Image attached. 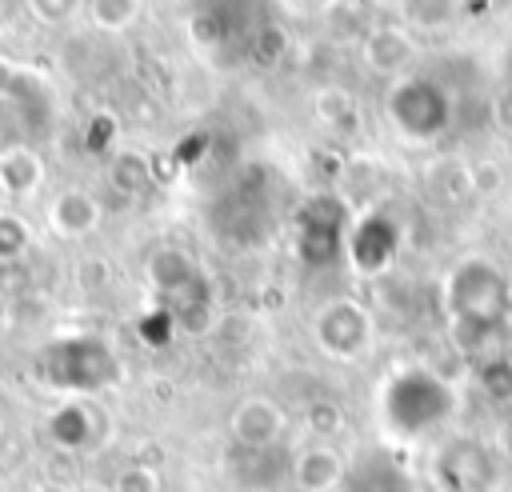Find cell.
<instances>
[{
    "instance_id": "1",
    "label": "cell",
    "mask_w": 512,
    "mask_h": 492,
    "mask_svg": "<svg viewBox=\"0 0 512 492\" xmlns=\"http://www.w3.org/2000/svg\"><path fill=\"white\" fill-rule=\"evenodd\" d=\"M36 368H40L44 384H52L60 392H76V396L104 392L120 380V360H116L112 344L100 336H88V332L60 336V340L44 344Z\"/></svg>"
},
{
    "instance_id": "2",
    "label": "cell",
    "mask_w": 512,
    "mask_h": 492,
    "mask_svg": "<svg viewBox=\"0 0 512 492\" xmlns=\"http://www.w3.org/2000/svg\"><path fill=\"white\" fill-rule=\"evenodd\" d=\"M148 280H152V292H156V308H164L176 320V328H188V332L208 328L212 288H208V276L200 272V264L188 252H180V248L152 252Z\"/></svg>"
},
{
    "instance_id": "3",
    "label": "cell",
    "mask_w": 512,
    "mask_h": 492,
    "mask_svg": "<svg viewBox=\"0 0 512 492\" xmlns=\"http://www.w3.org/2000/svg\"><path fill=\"white\" fill-rule=\"evenodd\" d=\"M448 408H452V392L424 368L396 372L380 396V412L392 424V432H400V436L428 432L432 424H440L448 416Z\"/></svg>"
},
{
    "instance_id": "4",
    "label": "cell",
    "mask_w": 512,
    "mask_h": 492,
    "mask_svg": "<svg viewBox=\"0 0 512 492\" xmlns=\"http://www.w3.org/2000/svg\"><path fill=\"white\" fill-rule=\"evenodd\" d=\"M188 32L200 48H248L260 32V0H196L188 16Z\"/></svg>"
},
{
    "instance_id": "5",
    "label": "cell",
    "mask_w": 512,
    "mask_h": 492,
    "mask_svg": "<svg viewBox=\"0 0 512 492\" xmlns=\"http://www.w3.org/2000/svg\"><path fill=\"white\" fill-rule=\"evenodd\" d=\"M344 248V204L332 196H312L296 212V252L304 264L324 268Z\"/></svg>"
},
{
    "instance_id": "6",
    "label": "cell",
    "mask_w": 512,
    "mask_h": 492,
    "mask_svg": "<svg viewBox=\"0 0 512 492\" xmlns=\"http://www.w3.org/2000/svg\"><path fill=\"white\" fill-rule=\"evenodd\" d=\"M388 112L400 132L428 140L448 124V96L432 80H404L388 96Z\"/></svg>"
},
{
    "instance_id": "7",
    "label": "cell",
    "mask_w": 512,
    "mask_h": 492,
    "mask_svg": "<svg viewBox=\"0 0 512 492\" xmlns=\"http://www.w3.org/2000/svg\"><path fill=\"white\" fill-rule=\"evenodd\" d=\"M372 336L368 312L352 300H332L316 316V340L328 356H356Z\"/></svg>"
},
{
    "instance_id": "8",
    "label": "cell",
    "mask_w": 512,
    "mask_h": 492,
    "mask_svg": "<svg viewBox=\"0 0 512 492\" xmlns=\"http://www.w3.org/2000/svg\"><path fill=\"white\" fill-rule=\"evenodd\" d=\"M284 428H288L284 408L276 400H268V396H248L232 412V440H236V448H276Z\"/></svg>"
},
{
    "instance_id": "9",
    "label": "cell",
    "mask_w": 512,
    "mask_h": 492,
    "mask_svg": "<svg viewBox=\"0 0 512 492\" xmlns=\"http://www.w3.org/2000/svg\"><path fill=\"white\" fill-rule=\"evenodd\" d=\"M48 436L68 452L96 448L104 440V416H100V408H92L84 400H68L48 416Z\"/></svg>"
},
{
    "instance_id": "10",
    "label": "cell",
    "mask_w": 512,
    "mask_h": 492,
    "mask_svg": "<svg viewBox=\"0 0 512 492\" xmlns=\"http://www.w3.org/2000/svg\"><path fill=\"white\" fill-rule=\"evenodd\" d=\"M344 244H348V256L360 272H380L396 252V228L384 216H368L352 228V236Z\"/></svg>"
},
{
    "instance_id": "11",
    "label": "cell",
    "mask_w": 512,
    "mask_h": 492,
    "mask_svg": "<svg viewBox=\"0 0 512 492\" xmlns=\"http://www.w3.org/2000/svg\"><path fill=\"white\" fill-rule=\"evenodd\" d=\"M292 480L300 484V492H332L344 480V460L336 456V448L312 444L292 456Z\"/></svg>"
},
{
    "instance_id": "12",
    "label": "cell",
    "mask_w": 512,
    "mask_h": 492,
    "mask_svg": "<svg viewBox=\"0 0 512 492\" xmlns=\"http://www.w3.org/2000/svg\"><path fill=\"white\" fill-rule=\"evenodd\" d=\"M48 224H52V232L56 236H88L96 224H100V204L84 192V188H68V192H60L56 200H52V208H48Z\"/></svg>"
},
{
    "instance_id": "13",
    "label": "cell",
    "mask_w": 512,
    "mask_h": 492,
    "mask_svg": "<svg viewBox=\"0 0 512 492\" xmlns=\"http://www.w3.org/2000/svg\"><path fill=\"white\" fill-rule=\"evenodd\" d=\"M40 176H44V168H40L36 152H28V148H20V144L8 148V152H0V192H8V196H28V192H36Z\"/></svg>"
},
{
    "instance_id": "14",
    "label": "cell",
    "mask_w": 512,
    "mask_h": 492,
    "mask_svg": "<svg viewBox=\"0 0 512 492\" xmlns=\"http://www.w3.org/2000/svg\"><path fill=\"white\" fill-rule=\"evenodd\" d=\"M152 180V164L140 156V152H120L112 160V184L120 192H140L144 184Z\"/></svg>"
},
{
    "instance_id": "15",
    "label": "cell",
    "mask_w": 512,
    "mask_h": 492,
    "mask_svg": "<svg viewBox=\"0 0 512 492\" xmlns=\"http://www.w3.org/2000/svg\"><path fill=\"white\" fill-rule=\"evenodd\" d=\"M28 252V224L16 212H0V260H20Z\"/></svg>"
},
{
    "instance_id": "16",
    "label": "cell",
    "mask_w": 512,
    "mask_h": 492,
    "mask_svg": "<svg viewBox=\"0 0 512 492\" xmlns=\"http://www.w3.org/2000/svg\"><path fill=\"white\" fill-rule=\"evenodd\" d=\"M112 492H160V472L148 468V464H136V460H132L128 468H120Z\"/></svg>"
},
{
    "instance_id": "17",
    "label": "cell",
    "mask_w": 512,
    "mask_h": 492,
    "mask_svg": "<svg viewBox=\"0 0 512 492\" xmlns=\"http://www.w3.org/2000/svg\"><path fill=\"white\" fill-rule=\"evenodd\" d=\"M140 12V0H92V20L104 28H124Z\"/></svg>"
},
{
    "instance_id": "18",
    "label": "cell",
    "mask_w": 512,
    "mask_h": 492,
    "mask_svg": "<svg viewBox=\"0 0 512 492\" xmlns=\"http://www.w3.org/2000/svg\"><path fill=\"white\" fill-rule=\"evenodd\" d=\"M172 328H176V320H172L164 308H152V312L140 320V336H144L148 344H168V340H172Z\"/></svg>"
},
{
    "instance_id": "19",
    "label": "cell",
    "mask_w": 512,
    "mask_h": 492,
    "mask_svg": "<svg viewBox=\"0 0 512 492\" xmlns=\"http://www.w3.org/2000/svg\"><path fill=\"white\" fill-rule=\"evenodd\" d=\"M308 428H312L316 436H332V432L340 428V408L328 404V400L312 404V408H308Z\"/></svg>"
},
{
    "instance_id": "20",
    "label": "cell",
    "mask_w": 512,
    "mask_h": 492,
    "mask_svg": "<svg viewBox=\"0 0 512 492\" xmlns=\"http://www.w3.org/2000/svg\"><path fill=\"white\" fill-rule=\"evenodd\" d=\"M112 132H116L112 116H96V120L88 124V140H84V144H88V152H104V148L112 144V140H108Z\"/></svg>"
},
{
    "instance_id": "21",
    "label": "cell",
    "mask_w": 512,
    "mask_h": 492,
    "mask_svg": "<svg viewBox=\"0 0 512 492\" xmlns=\"http://www.w3.org/2000/svg\"><path fill=\"white\" fill-rule=\"evenodd\" d=\"M76 4H80V0H32L36 16H40V20H52V24H56V20H68V16L76 12Z\"/></svg>"
},
{
    "instance_id": "22",
    "label": "cell",
    "mask_w": 512,
    "mask_h": 492,
    "mask_svg": "<svg viewBox=\"0 0 512 492\" xmlns=\"http://www.w3.org/2000/svg\"><path fill=\"white\" fill-rule=\"evenodd\" d=\"M32 492H72V488H68L64 480H44V484H36Z\"/></svg>"
},
{
    "instance_id": "23",
    "label": "cell",
    "mask_w": 512,
    "mask_h": 492,
    "mask_svg": "<svg viewBox=\"0 0 512 492\" xmlns=\"http://www.w3.org/2000/svg\"><path fill=\"white\" fill-rule=\"evenodd\" d=\"M0 196H4V192H0Z\"/></svg>"
}]
</instances>
